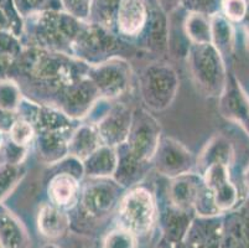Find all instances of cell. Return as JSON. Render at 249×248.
<instances>
[{
	"label": "cell",
	"instance_id": "1",
	"mask_svg": "<svg viewBox=\"0 0 249 248\" xmlns=\"http://www.w3.org/2000/svg\"><path fill=\"white\" fill-rule=\"evenodd\" d=\"M89 65L74 56L38 47H24L9 70L26 98L55 107L65 91L87 76Z\"/></svg>",
	"mask_w": 249,
	"mask_h": 248
},
{
	"label": "cell",
	"instance_id": "2",
	"mask_svg": "<svg viewBox=\"0 0 249 248\" xmlns=\"http://www.w3.org/2000/svg\"><path fill=\"white\" fill-rule=\"evenodd\" d=\"M85 21L63 10H45L24 19L21 42L24 47H38L71 55Z\"/></svg>",
	"mask_w": 249,
	"mask_h": 248
},
{
	"label": "cell",
	"instance_id": "3",
	"mask_svg": "<svg viewBox=\"0 0 249 248\" xmlns=\"http://www.w3.org/2000/svg\"><path fill=\"white\" fill-rule=\"evenodd\" d=\"M140 49L132 46L124 38L107 27L85 22L77 36L72 49V56L89 66L108 61L114 57H134Z\"/></svg>",
	"mask_w": 249,
	"mask_h": 248
},
{
	"label": "cell",
	"instance_id": "4",
	"mask_svg": "<svg viewBox=\"0 0 249 248\" xmlns=\"http://www.w3.org/2000/svg\"><path fill=\"white\" fill-rule=\"evenodd\" d=\"M187 57L197 90L206 97H219L228 77L223 56L212 44H191Z\"/></svg>",
	"mask_w": 249,
	"mask_h": 248
},
{
	"label": "cell",
	"instance_id": "5",
	"mask_svg": "<svg viewBox=\"0 0 249 248\" xmlns=\"http://www.w3.org/2000/svg\"><path fill=\"white\" fill-rule=\"evenodd\" d=\"M178 75L170 63L159 60L144 67L139 88L144 104L154 112H161L175 101L178 91Z\"/></svg>",
	"mask_w": 249,
	"mask_h": 248
},
{
	"label": "cell",
	"instance_id": "6",
	"mask_svg": "<svg viewBox=\"0 0 249 248\" xmlns=\"http://www.w3.org/2000/svg\"><path fill=\"white\" fill-rule=\"evenodd\" d=\"M125 189L113 177H88L81 186L78 211L81 218L87 222H98L107 217L118 206Z\"/></svg>",
	"mask_w": 249,
	"mask_h": 248
},
{
	"label": "cell",
	"instance_id": "7",
	"mask_svg": "<svg viewBox=\"0 0 249 248\" xmlns=\"http://www.w3.org/2000/svg\"><path fill=\"white\" fill-rule=\"evenodd\" d=\"M158 208L153 194L146 188L129 189L118 204V227L132 235H146L156 221Z\"/></svg>",
	"mask_w": 249,
	"mask_h": 248
},
{
	"label": "cell",
	"instance_id": "8",
	"mask_svg": "<svg viewBox=\"0 0 249 248\" xmlns=\"http://www.w3.org/2000/svg\"><path fill=\"white\" fill-rule=\"evenodd\" d=\"M87 77L93 82L102 98L112 101L125 95L133 82V71L128 60L122 57L89 66Z\"/></svg>",
	"mask_w": 249,
	"mask_h": 248
},
{
	"label": "cell",
	"instance_id": "9",
	"mask_svg": "<svg viewBox=\"0 0 249 248\" xmlns=\"http://www.w3.org/2000/svg\"><path fill=\"white\" fill-rule=\"evenodd\" d=\"M160 138V123L150 114L148 109L137 108L133 111L132 126L125 142L130 153L139 160L151 164Z\"/></svg>",
	"mask_w": 249,
	"mask_h": 248
},
{
	"label": "cell",
	"instance_id": "10",
	"mask_svg": "<svg viewBox=\"0 0 249 248\" xmlns=\"http://www.w3.org/2000/svg\"><path fill=\"white\" fill-rule=\"evenodd\" d=\"M151 165L169 179L189 174L196 168V158L191 150L171 136H161Z\"/></svg>",
	"mask_w": 249,
	"mask_h": 248
},
{
	"label": "cell",
	"instance_id": "11",
	"mask_svg": "<svg viewBox=\"0 0 249 248\" xmlns=\"http://www.w3.org/2000/svg\"><path fill=\"white\" fill-rule=\"evenodd\" d=\"M98 90L87 76L67 88L56 101L55 108L73 119H82L89 115L93 107L101 99Z\"/></svg>",
	"mask_w": 249,
	"mask_h": 248
},
{
	"label": "cell",
	"instance_id": "12",
	"mask_svg": "<svg viewBox=\"0 0 249 248\" xmlns=\"http://www.w3.org/2000/svg\"><path fill=\"white\" fill-rule=\"evenodd\" d=\"M133 111L123 103H115L94 122L102 144L117 148L128 139Z\"/></svg>",
	"mask_w": 249,
	"mask_h": 248
},
{
	"label": "cell",
	"instance_id": "13",
	"mask_svg": "<svg viewBox=\"0 0 249 248\" xmlns=\"http://www.w3.org/2000/svg\"><path fill=\"white\" fill-rule=\"evenodd\" d=\"M218 109L222 117L241 127L249 136V95L234 74H230L219 95Z\"/></svg>",
	"mask_w": 249,
	"mask_h": 248
},
{
	"label": "cell",
	"instance_id": "14",
	"mask_svg": "<svg viewBox=\"0 0 249 248\" xmlns=\"http://www.w3.org/2000/svg\"><path fill=\"white\" fill-rule=\"evenodd\" d=\"M18 115L19 118L31 123L36 133L73 129L71 118L63 114L60 109L55 108V107L38 104L26 97H24L20 103Z\"/></svg>",
	"mask_w": 249,
	"mask_h": 248
},
{
	"label": "cell",
	"instance_id": "15",
	"mask_svg": "<svg viewBox=\"0 0 249 248\" xmlns=\"http://www.w3.org/2000/svg\"><path fill=\"white\" fill-rule=\"evenodd\" d=\"M149 8L145 0H121L115 18L114 33L122 38H137L148 22Z\"/></svg>",
	"mask_w": 249,
	"mask_h": 248
},
{
	"label": "cell",
	"instance_id": "16",
	"mask_svg": "<svg viewBox=\"0 0 249 248\" xmlns=\"http://www.w3.org/2000/svg\"><path fill=\"white\" fill-rule=\"evenodd\" d=\"M223 215L194 218L183 242L187 248H221Z\"/></svg>",
	"mask_w": 249,
	"mask_h": 248
},
{
	"label": "cell",
	"instance_id": "17",
	"mask_svg": "<svg viewBox=\"0 0 249 248\" xmlns=\"http://www.w3.org/2000/svg\"><path fill=\"white\" fill-rule=\"evenodd\" d=\"M170 180L167 201L180 210L194 212L195 202L197 200L201 189L205 185L202 176L198 172H191Z\"/></svg>",
	"mask_w": 249,
	"mask_h": 248
},
{
	"label": "cell",
	"instance_id": "18",
	"mask_svg": "<svg viewBox=\"0 0 249 248\" xmlns=\"http://www.w3.org/2000/svg\"><path fill=\"white\" fill-rule=\"evenodd\" d=\"M221 248H249L248 202L223 215Z\"/></svg>",
	"mask_w": 249,
	"mask_h": 248
},
{
	"label": "cell",
	"instance_id": "19",
	"mask_svg": "<svg viewBox=\"0 0 249 248\" xmlns=\"http://www.w3.org/2000/svg\"><path fill=\"white\" fill-rule=\"evenodd\" d=\"M47 184L50 202L62 210H73L81 194V180L66 172L51 175Z\"/></svg>",
	"mask_w": 249,
	"mask_h": 248
},
{
	"label": "cell",
	"instance_id": "20",
	"mask_svg": "<svg viewBox=\"0 0 249 248\" xmlns=\"http://www.w3.org/2000/svg\"><path fill=\"white\" fill-rule=\"evenodd\" d=\"M115 150H117L118 163L113 179L125 190L134 188L145 176L151 164L144 163L135 158L128 149L126 143L117 147Z\"/></svg>",
	"mask_w": 249,
	"mask_h": 248
},
{
	"label": "cell",
	"instance_id": "21",
	"mask_svg": "<svg viewBox=\"0 0 249 248\" xmlns=\"http://www.w3.org/2000/svg\"><path fill=\"white\" fill-rule=\"evenodd\" d=\"M73 129L55 132H38L35 143L40 160L49 165L58 163L69 155V140Z\"/></svg>",
	"mask_w": 249,
	"mask_h": 248
},
{
	"label": "cell",
	"instance_id": "22",
	"mask_svg": "<svg viewBox=\"0 0 249 248\" xmlns=\"http://www.w3.org/2000/svg\"><path fill=\"white\" fill-rule=\"evenodd\" d=\"M145 33L146 51L158 56H166L169 52V24L166 13L161 8H154L149 10Z\"/></svg>",
	"mask_w": 249,
	"mask_h": 248
},
{
	"label": "cell",
	"instance_id": "23",
	"mask_svg": "<svg viewBox=\"0 0 249 248\" xmlns=\"http://www.w3.org/2000/svg\"><path fill=\"white\" fill-rule=\"evenodd\" d=\"M38 232L50 240H56L66 235L71 227V217L62 209L51 202H45L37 213Z\"/></svg>",
	"mask_w": 249,
	"mask_h": 248
},
{
	"label": "cell",
	"instance_id": "24",
	"mask_svg": "<svg viewBox=\"0 0 249 248\" xmlns=\"http://www.w3.org/2000/svg\"><path fill=\"white\" fill-rule=\"evenodd\" d=\"M234 147L232 143L221 134H216L206 143L201 153L196 158V168L198 174H202L210 165L217 163L233 165L234 161Z\"/></svg>",
	"mask_w": 249,
	"mask_h": 248
},
{
	"label": "cell",
	"instance_id": "25",
	"mask_svg": "<svg viewBox=\"0 0 249 248\" xmlns=\"http://www.w3.org/2000/svg\"><path fill=\"white\" fill-rule=\"evenodd\" d=\"M30 238L19 218L0 202V248H29Z\"/></svg>",
	"mask_w": 249,
	"mask_h": 248
},
{
	"label": "cell",
	"instance_id": "26",
	"mask_svg": "<svg viewBox=\"0 0 249 248\" xmlns=\"http://www.w3.org/2000/svg\"><path fill=\"white\" fill-rule=\"evenodd\" d=\"M161 226L164 229L165 238L170 243L183 241L190 225L194 220V212L183 211L175 208L166 201V205L161 209Z\"/></svg>",
	"mask_w": 249,
	"mask_h": 248
},
{
	"label": "cell",
	"instance_id": "27",
	"mask_svg": "<svg viewBox=\"0 0 249 248\" xmlns=\"http://www.w3.org/2000/svg\"><path fill=\"white\" fill-rule=\"evenodd\" d=\"M102 144L94 124H82L72 131L69 140V155L83 161Z\"/></svg>",
	"mask_w": 249,
	"mask_h": 248
},
{
	"label": "cell",
	"instance_id": "28",
	"mask_svg": "<svg viewBox=\"0 0 249 248\" xmlns=\"http://www.w3.org/2000/svg\"><path fill=\"white\" fill-rule=\"evenodd\" d=\"M82 163L85 176L113 177L118 163L117 150L108 145H101Z\"/></svg>",
	"mask_w": 249,
	"mask_h": 248
},
{
	"label": "cell",
	"instance_id": "29",
	"mask_svg": "<svg viewBox=\"0 0 249 248\" xmlns=\"http://www.w3.org/2000/svg\"><path fill=\"white\" fill-rule=\"evenodd\" d=\"M211 21V44L223 56H231L235 47V33L232 22L222 14L216 13L210 17Z\"/></svg>",
	"mask_w": 249,
	"mask_h": 248
},
{
	"label": "cell",
	"instance_id": "30",
	"mask_svg": "<svg viewBox=\"0 0 249 248\" xmlns=\"http://www.w3.org/2000/svg\"><path fill=\"white\" fill-rule=\"evenodd\" d=\"M183 31L191 44H211V21L208 15L189 13L183 21Z\"/></svg>",
	"mask_w": 249,
	"mask_h": 248
},
{
	"label": "cell",
	"instance_id": "31",
	"mask_svg": "<svg viewBox=\"0 0 249 248\" xmlns=\"http://www.w3.org/2000/svg\"><path fill=\"white\" fill-rule=\"evenodd\" d=\"M119 3L121 0H92L87 22L107 27L109 30L114 31Z\"/></svg>",
	"mask_w": 249,
	"mask_h": 248
},
{
	"label": "cell",
	"instance_id": "32",
	"mask_svg": "<svg viewBox=\"0 0 249 248\" xmlns=\"http://www.w3.org/2000/svg\"><path fill=\"white\" fill-rule=\"evenodd\" d=\"M25 174H26V169L22 164L20 165L1 164L0 165V202L17 188Z\"/></svg>",
	"mask_w": 249,
	"mask_h": 248
},
{
	"label": "cell",
	"instance_id": "33",
	"mask_svg": "<svg viewBox=\"0 0 249 248\" xmlns=\"http://www.w3.org/2000/svg\"><path fill=\"white\" fill-rule=\"evenodd\" d=\"M24 95L15 81L10 78L0 79V109L18 113Z\"/></svg>",
	"mask_w": 249,
	"mask_h": 248
},
{
	"label": "cell",
	"instance_id": "34",
	"mask_svg": "<svg viewBox=\"0 0 249 248\" xmlns=\"http://www.w3.org/2000/svg\"><path fill=\"white\" fill-rule=\"evenodd\" d=\"M22 20L45 10H62L60 0H13Z\"/></svg>",
	"mask_w": 249,
	"mask_h": 248
},
{
	"label": "cell",
	"instance_id": "35",
	"mask_svg": "<svg viewBox=\"0 0 249 248\" xmlns=\"http://www.w3.org/2000/svg\"><path fill=\"white\" fill-rule=\"evenodd\" d=\"M6 134H8L9 139L13 140L15 144L26 148H29V145L35 140L36 136V132L33 124L22 118H18Z\"/></svg>",
	"mask_w": 249,
	"mask_h": 248
},
{
	"label": "cell",
	"instance_id": "36",
	"mask_svg": "<svg viewBox=\"0 0 249 248\" xmlns=\"http://www.w3.org/2000/svg\"><path fill=\"white\" fill-rule=\"evenodd\" d=\"M249 11L248 0H221L219 14L230 22H242L247 19Z\"/></svg>",
	"mask_w": 249,
	"mask_h": 248
},
{
	"label": "cell",
	"instance_id": "37",
	"mask_svg": "<svg viewBox=\"0 0 249 248\" xmlns=\"http://www.w3.org/2000/svg\"><path fill=\"white\" fill-rule=\"evenodd\" d=\"M29 148L15 144L13 140H1L0 144V165L1 164H11V165H20L28 155Z\"/></svg>",
	"mask_w": 249,
	"mask_h": 248
},
{
	"label": "cell",
	"instance_id": "38",
	"mask_svg": "<svg viewBox=\"0 0 249 248\" xmlns=\"http://www.w3.org/2000/svg\"><path fill=\"white\" fill-rule=\"evenodd\" d=\"M24 50L21 38L9 30H0V56L9 58H15Z\"/></svg>",
	"mask_w": 249,
	"mask_h": 248
},
{
	"label": "cell",
	"instance_id": "39",
	"mask_svg": "<svg viewBox=\"0 0 249 248\" xmlns=\"http://www.w3.org/2000/svg\"><path fill=\"white\" fill-rule=\"evenodd\" d=\"M102 248H135V236L117 227L106 236Z\"/></svg>",
	"mask_w": 249,
	"mask_h": 248
},
{
	"label": "cell",
	"instance_id": "40",
	"mask_svg": "<svg viewBox=\"0 0 249 248\" xmlns=\"http://www.w3.org/2000/svg\"><path fill=\"white\" fill-rule=\"evenodd\" d=\"M50 172H51V174H47V176H51V175L57 174V172H66V174L77 177L78 180H82L83 176H85L83 163L71 155H67L66 158H63L58 163L51 165Z\"/></svg>",
	"mask_w": 249,
	"mask_h": 248
},
{
	"label": "cell",
	"instance_id": "41",
	"mask_svg": "<svg viewBox=\"0 0 249 248\" xmlns=\"http://www.w3.org/2000/svg\"><path fill=\"white\" fill-rule=\"evenodd\" d=\"M62 10L81 21H88L92 0H60Z\"/></svg>",
	"mask_w": 249,
	"mask_h": 248
},
{
	"label": "cell",
	"instance_id": "42",
	"mask_svg": "<svg viewBox=\"0 0 249 248\" xmlns=\"http://www.w3.org/2000/svg\"><path fill=\"white\" fill-rule=\"evenodd\" d=\"M180 4L189 13H200L211 17L219 11L221 0H180Z\"/></svg>",
	"mask_w": 249,
	"mask_h": 248
},
{
	"label": "cell",
	"instance_id": "43",
	"mask_svg": "<svg viewBox=\"0 0 249 248\" xmlns=\"http://www.w3.org/2000/svg\"><path fill=\"white\" fill-rule=\"evenodd\" d=\"M0 10L3 11L6 19L10 22L11 33L17 35L18 38H21L24 20L18 14L17 9L14 6V1L13 0H0Z\"/></svg>",
	"mask_w": 249,
	"mask_h": 248
},
{
	"label": "cell",
	"instance_id": "44",
	"mask_svg": "<svg viewBox=\"0 0 249 248\" xmlns=\"http://www.w3.org/2000/svg\"><path fill=\"white\" fill-rule=\"evenodd\" d=\"M18 118H19L18 113L8 112V111L0 109V132L5 134L8 133Z\"/></svg>",
	"mask_w": 249,
	"mask_h": 248
},
{
	"label": "cell",
	"instance_id": "45",
	"mask_svg": "<svg viewBox=\"0 0 249 248\" xmlns=\"http://www.w3.org/2000/svg\"><path fill=\"white\" fill-rule=\"evenodd\" d=\"M13 62H14L13 58L0 56V79L8 78L9 70H10Z\"/></svg>",
	"mask_w": 249,
	"mask_h": 248
},
{
	"label": "cell",
	"instance_id": "46",
	"mask_svg": "<svg viewBox=\"0 0 249 248\" xmlns=\"http://www.w3.org/2000/svg\"><path fill=\"white\" fill-rule=\"evenodd\" d=\"M160 8L165 11V13H170L173 11L174 9L178 8V5L180 4V0H159Z\"/></svg>",
	"mask_w": 249,
	"mask_h": 248
},
{
	"label": "cell",
	"instance_id": "47",
	"mask_svg": "<svg viewBox=\"0 0 249 248\" xmlns=\"http://www.w3.org/2000/svg\"><path fill=\"white\" fill-rule=\"evenodd\" d=\"M0 30H9L11 31L10 29V22L6 19V17L4 15V13L0 10Z\"/></svg>",
	"mask_w": 249,
	"mask_h": 248
},
{
	"label": "cell",
	"instance_id": "48",
	"mask_svg": "<svg viewBox=\"0 0 249 248\" xmlns=\"http://www.w3.org/2000/svg\"><path fill=\"white\" fill-rule=\"evenodd\" d=\"M244 184H246L247 188L249 189V164H248V167L246 168V170H244Z\"/></svg>",
	"mask_w": 249,
	"mask_h": 248
},
{
	"label": "cell",
	"instance_id": "49",
	"mask_svg": "<svg viewBox=\"0 0 249 248\" xmlns=\"http://www.w3.org/2000/svg\"><path fill=\"white\" fill-rule=\"evenodd\" d=\"M158 248H171V243H170L169 241L164 237L161 240V242H160V245L158 246Z\"/></svg>",
	"mask_w": 249,
	"mask_h": 248
},
{
	"label": "cell",
	"instance_id": "50",
	"mask_svg": "<svg viewBox=\"0 0 249 248\" xmlns=\"http://www.w3.org/2000/svg\"><path fill=\"white\" fill-rule=\"evenodd\" d=\"M171 248H187V246L185 245L183 241H178V242L171 243Z\"/></svg>",
	"mask_w": 249,
	"mask_h": 248
},
{
	"label": "cell",
	"instance_id": "51",
	"mask_svg": "<svg viewBox=\"0 0 249 248\" xmlns=\"http://www.w3.org/2000/svg\"><path fill=\"white\" fill-rule=\"evenodd\" d=\"M246 42H247V49L249 51V20L246 22Z\"/></svg>",
	"mask_w": 249,
	"mask_h": 248
},
{
	"label": "cell",
	"instance_id": "52",
	"mask_svg": "<svg viewBox=\"0 0 249 248\" xmlns=\"http://www.w3.org/2000/svg\"><path fill=\"white\" fill-rule=\"evenodd\" d=\"M42 248H60V247L56 245H52V243H49V245H45Z\"/></svg>",
	"mask_w": 249,
	"mask_h": 248
},
{
	"label": "cell",
	"instance_id": "53",
	"mask_svg": "<svg viewBox=\"0 0 249 248\" xmlns=\"http://www.w3.org/2000/svg\"><path fill=\"white\" fill-rule=\"evenodd\" d=\"M1 140H3V133L0 132V144H1Z\"/></svg>",
	"mask_w": 249,
	"mask_h": 248
},
{
	"label": "cell",
	"instance_id": "54",
	"mask_svg": "<svg viewBox=\"0 0 249 248\" xmlns=\"http://www.w3.org/2000/svg\"><path fill=\"white\" fill-rule=\"evenodd\" d=\"M83 248H88V247H83Z\"/></svg>",
	"mask_w": 249,
	"mask_h": 248
}]
</instances>
